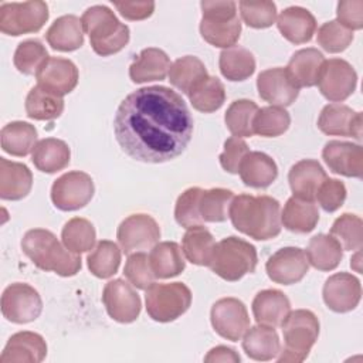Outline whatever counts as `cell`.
<instances>
[{
	"label": "cell",
	"mask_w": 363,
	"mask_h": 363,
	"mask_svg": "<svg viewBox=\"0 0 363 363\" xmlns=\"http://www.w3.org/2000/svg\"><path fill=\"white\" fill-rule=\"evenodd\" d=\"M193 116L172 88L143 86L118 106L113 133L122 150L143 163H164L180 156L193 136Z\"/></svg>",
	"instance_id": "6da1fadb"
},
{
	"label": "cell",
	"mask_w": 363,
	"mask_h": 363,
	"mask_svg": "<svg viewBox=\"0 0 363 363\" xmlns=\"http://www.w3.org/2000/svg\"><path fill=\"white\" fill-rule=\"evenodd\" d=\"M228 217L235 230L258 241L275 238L282 228L279 201L265 194L235 196Z\"/></svg>",
	"instance_id": "7a4b0ae2"
},
{
	"label": "cell",
	"mask_w": 363,
	"mask_h": 363,
	"mask_svg": "<svg viewBox=\"0 0 363 363\" xmlns=\"http://www.w3.org/2000/svg\"><path fill=\"white\" fill-rule=\"evenodd\" d=\"M21 250L37 268L60 277H74L82 265L79 254L69 251L50 230H28L21 240Z\"/></svg>",
	"instance_id": "3957f363"
},
{
	"label": "cell",
	"mask_w": 363,
	"mask_h": 363,
	"mask_svg": "<svg viewBox=\"0 0 363 363\" xmlns=\"http://www.w3.org/2000/svg\"><path fill=\"white\" fill-rule=\"evenodd\" d=\"M92 50L102 57L119 52L129 43V27L121 23L106 6H92L81 17Z\"/></svg>",
	"instance_id": "277c9868"
},
{
	"label": "cell",
	"mask_w": 363,
	"mask_h": 363,
	"mask_svg": "<svg viewBox=\"0 0 363 363\" xmlns=\"http://www.w3.org/2000/svg\"><path fill=\"white\" fill-rule=\"evenodd\" d=\"M200 34L204 41L218 48L235 45L241 34V21L237 16L235 1H208L203 0Z\"/></svg>",
	"instance_id": "5b68a950"
},
{
	"label": "cell",
	"mask_w": 363,
	"mask_h": 363,
	"mask_svg": "<svg viewBox=\"0 0 363 363\" xmlns=\"http://www.w3.org/2000/svg\"><path fill=\"white\" fill-rule=\"evenodd\" d=\"M284 347L277 360L279 363L303 362L319 336V320L308 309H296L288 313L282 322Z\"/></svg>",
	"instance_id": "8992f818"
},
{
	"label": "cell",
	"mask_w": 363,
	"mask_h": 363,
	"mask_svg": "<svg viewBox=\"0 0 363 363\" xmlns=\"http://www.w3.org/2000/svg\"><path fill=\"white\" fill-rule=\"evenodd\" d=\"M257 264L255 247L242 238L230 235L216 244L208 267L220 278L235 282L247 274H252Z\"/></svg>",
	"instance_id": "52a82bcc"
},
{
	"label": "cell",
	"mask_w": 363,
	"mask_h": 363,
	"mask_svg": "<svg viewBox=\"0 0 363 363\" xmlns=\"http://www.w3.org/2000/svg\"><path fill=\"white\" fill-rule=\"evenodd\" d=\"M147 315L162 323L180 318L191 305V291L183 282H153L145 295Z\"/></svg>",
	"instance_id": "ba28073f"
},
{
	"label": "cell",
	"mask_w": 363,
	"mask_h": 363,
	"mask_svg": "<svg viewBox=\"0 0 363 363\" xmlns=\"http://www.w3.org/2000/svg\"><path fill=\"white\" fill-rule=\"evenodd\" d=\"M48 6L41 0L23 3H1L0 31L7 35L37 33L48 20Z\"/></svg>",
	"instance_id": "9c48e42d"
},
{
	"label": "cell",
	"mask_w": 363,
	"mask_h": 363,
	"mask_svg": "<svg viewBox=\"0 0 363 363\" xmlns=\"http://www.w3.org/2000/svg\"><path fill=\"white\" fill-rule=\"evenodd\" d=\"M95 186L92 177L79 170L60 176L51 187V200L62 211H75L85 207L94 197Z\"/></svg>",
	"instance_id": "30bf717a"
},
{
	"label": "cell",
	"mask_w": 363,
	"mask_h": 363,
	"mask_svg": "<svg viewBox=\"0 0 363 363\" xmlns=\"http://www.w3.org/2000/svg\"><path fill=\"white\" fill-rule=\"evenodd\" d=\"M43 311V301L37 289L24 282L9 285L1 295V313L13 323L35 320Z\"/></svg>",
	"instance_id": "8fae6325"
},
{
	"label": "cell",
	"mask_w": 363,
	"mask_h": 363,
	"mask_svg": "<svg viewBox=\"0 0 363 363\" xmlns=\"http://www.w3.org/2000/svg\"><path fill=\"white\" fill-rule=\"evenodd\" d=\"M118 242L125 254L153 248L160 238V227L149 214H132L126 217L116 231Z\"/></svg>",
	"instance_id": "7c38bea8"
},
{
	"label": "cell",
	"mask_w": 363,
	"mask_h": 363,
	"mask_svg": "<svg viewBox=\"0 0 363 363\" xmlns=\"http://www.w3.org/2000/svg\"><path fill=\"white\" fill-rule=\"evenodd\" d=\"M316 85L326 99L342 102L354 92L357 74L354 68L342 58L325 60Z\"/></svg>",
	"instance_id": "4fadbf2b"
},
{
	"label": "cell",
	"mask_w": 363,
	"mask_h": 363,
	"mask_svg": "<svg viewBox=\"0 0 363 363\" xmlns=\"http://www.w3.org/2000/svg\"><path fill=\"white\" fill-rule=\"evenodd\" d=\"M213 329L224 339L238 342L250 328V316L245 305L237 298H221L210 311Z\"/></svg>",
	"instance_id": "5bb4252c"
},
{
	"label": "cell",
	"mask_w": 363,
	"mask_h": 363,
	"mask_svg": "<svg viewBox=\"0 0 363 363\" xmlns=\"http://www.w3.org/2000/svg\"><path fill=\"white\" fill-rule=\"evenodd\" d=\"M108 315L119 323H130L139 318L142 302L130 282L116 278L109 281L102 292Z\"/></svg>",
	"instance_id": "9a60e30c"
},
{
	"label": "cell",
	"mask_w": 363,
	"mask_h": 363,
	"mask_svg": "<svg viewBox=\"0 0 363 363\" xmlns=\"http://www.w3.org/2000/svg\"><path fill=\"white\" fill-rule=\"evenodd\" d=\"M265 269L271 281L281 285H292L302 281L308 274L309 262L302 248L285 247L268 258Z\"/></svg>",
	"instance_id": "2e32d148"
},
{
	"label": "cell",
	"mask_w": 363,
	"mask_h": 363,
	"mask_svg": "<svg viewBox=\"0 0 363 363\" xmlns=\"http://www.w3.org/2000/svg\"><path fill=\"white\" fill-rule=\"evenodd\" d=\"M362 126V112H356L350 106L339 102L323 106L318 118V128L329 136H352L360 140Z\"/></svg>",
	"instance_id": "e0dca14e"
},
{
	"label": "cell",
	"mask_w": 363,
	"mask_h": 363,
	"mask_svg": "<svg viewBox=\"0 0 363 363\" xmlns=\"http://www.w3.org/2000/svg\"><path fill=\"white\" fill-rule=\"evenodd\" d=\"M326 306L337 313L353 311L362 298L360 281L347 272H337L330 275L322 289Z\"/></svg>",
	"instance_id": "ac0fdd59"
},
{
	"label": "cell",
	"mask_w": 363,
	"mask_h": 363,
	"mask_svg": "<svg viewBox=\"0 0 363 363\" xmlns=\"http://www.w3.org/2000/svg\"><path fill=\"white\" fill-rule=\"evenodd\" d=\"M78 77L77 65L71 60L61 57H50L35 74L40 88L61 98L74 91Z\"/></svg>",
	"instance_id": "d6986e66"
},
{
	"label": "cell",
	"mask_w": 363,
	"mask_h": 363,
	"mask_svg": "<svg viewBox=\"0 0 363 363\" xmlns=\"http://www.w3.org/2000/svg\"><path fill=\"white\" fill-rule=\"evenodd\" d=\"M257 89L261 99L281 108L292 105L299 95V88L295 86L282 67L261 71L257 78Z\"/></svg>",
	"instance_id": "ffe728a7"
},
{
	"label": "cell",
	"mask_w": 363,
	"mask_h": 363,
	"mask_svg": "<svg viewBox=\"0 0 363 363\" xmlns=\"http://www.w3.org/2000/svg\"><path fill=\"white\" fill-rule=\"evenodd\" d=\"M322 157L336 174L356 179H360L363 174V149L360 145L329 140L322 150Z\"/></svg>",
	"instance_id": "44dd1931"
},
{
	"label": "cell",
	"mask_w": 363,
	"mask_h": 363,
	"mask_svg": "<svg viewBox=\"0 0 363 363\" xmlns=\"http://www.w3.org/2000/svg\"><path fill=\"white\" fill-rule=\"evenodd\" d=\"M47 356V343L35 332L24 330L11 335L7 340L0 363H40Z\"/></svg>",
	"instance_id": "7402d4cb"
},
{
	"label": "cell",
	"mask_w": 363,
	"mask_h": 363,
	"mask_svg": "<svg viewBox=\"0 0 363 363\" xmlns=\"http://www.w3.org/2000/svg\"><path fill=\"white\" fill-rule=\"evenodd\" d=\"M326 177V172L320 163L313 159H302L296 162L288 173V182L294 196L311 201L315 200L318 189Z\"/></svg>",
	"instance_id": "603a6c76"
},
{
	"label": "cell",
	"mask_w": 363,
	"mask_h": 363,
	"mask_svg": "<svg viewBox=\"0 0 363 363\" xmlns=\"http://www.w3.org/2000/svg\"><path fill=\"white\" fill-rule=\"evenodd\" d=\"M277 27L284 38L292 44H305L312 40L316 31L313 14L299 6L286 7L277 18Z\"/></svg>",
	"instance_id": "cb8c5ba5"
},
{
	"label": "cell",
	"mask_w": 363,
	"mask_h": 363,
	"mask_svg": "<svg viewBox=\"0 0 363 363\" xmlns=\"http://www.w3.org/2000/svg\"><path fill=\"white\" fill-rule=\"evenodd\" d=\"M252 315L259 325L281 326L291 312L288 296L279 289L259 291L252 299Z\"/></svg>",
	"instance_id": "d4e9b609"
},
{
	"label": "cell",
	"mask_w": 363,
	"mask_h": 363,
	"mask_svg": "<svg viewBox=\"0 0 363 363\" xmlns=\"http://www.w3.org/2000/svg\"><path fill=\"white\" fill-rule=\"evenodd\" d=\"M323 62V54L319 50L309 47L296 51L291 57L285 69L296 88H311L318 84L319 72Z\"/></svg>",
	"instance_id": "484cf974"
},
{
	"label": "cell",
	"mask_w": 363,
	"mask_h": 363,
	"mask_svg": "<svg viewBox=\"0 0 363 363\" xmlns=\"http://www.w3.org/2000/svg\"><path fill=\"white\" fill-rule=\"evenodd\" d=\"M33 187L31 170L18 162L0 157V197L17 201L24 199Z\"/></svg>",
	"instance_id": "4316f807"
},
{
	"label": "cell",
	"mask_w": 363,
	"mask_h": 363,
	"mask_svg": "<svg viewBox=\"0 0 363 363\" xmlns=\"http://www.w3.org/2000/svg\"><path fill=\"white\" fill-rule=\"evenodd\" d=\"M170 65V60L163 50L149 47L142 50L130 64L129 77L135 84L163 81L169 74Z\"/></svg>",
	"instance_id": "83f0119b"
},
{
	"label": "cell",
	"mask_w": 363,
	"mask_h": 363,
	"mask_svg": "<svg viewBox=\"0 0 363 363\" xmlns=\"http://www.w3.org/2000/svg\"><path fill=\"white\" fill-rule=\"evenodd\" d=\"M242 349L245 354L258 362L275 359L281 352V342L277 330L272 326L257 325L248 328L242 336Z\"/></svg>",
	"instance_id": "f1b7e54d"
},
{
	"label": "cell",
	"mask_w": 363,
	"mask_h": 363,
	"mask_svg": "<svg viewBox=\"0 0 363 363\" xmlns=\"http://www.w3.org/2000/svg\"><path fill=\"white\" fill-rule=\"evenodd\" d=\"M238 174L245 186L265 189L275 182L278 167L274 159L267 153L248 152L240 164Z\"/></svg>",
	"instance_id": "f546056e"
},
{
	"label": "cell",
	"mask_w": 363,
	"mask_h": 363,
	"mask_svg": "<svg viewBox=\"0 0 363 363\" xmlns=\"http://www.w3.org/2000/svg\"><path fill=\"white\" fill-rule=\"evenodd\" d=\"M47 43L58 51H75L84 45V28L81 18L74 14L58 17L45 33Z\"/></svg>",
	"instance_id": "4dcf8cb0"
},
{
	"label": "cell",
	"mask_w": 363,
	"mask_h": 363,
	"mask_svg": "<svg viewBox=\"0 0 363 363\" xmlns=\"http://www.w3.org/2000/svg\"><path fill=\"white\" fill-rule=\"evenodd\" d=\"M319 221V211L313 201L299 197H289L281 213V224L292 233H311Z\"/></svg>",
	"instance_id": "1f68e13d"
},
{
	"label": "cell",
	"mask_w": 363,
	"mask_h": 363,
	"mask_svg": "<svg viewBox=\"0 0 363 363\" xmlns=\"http://www.w3.org/2000/svg\"><path fill=\"white\" fill-rule=\"evenodd\" d=\"M71 159L69 146L57 138H45L37 142L31 153V162L43 173H55L65 169Z\"/></svg>",
	"instance_id": "d6a6232c"
},
{
	"label": "cell",
	"mask_w": 363,
	"mask_h": 363,
	"mask_svg": "<svg viewBox=\"0 0 363 363\" xmlns=\"http://www.w3.org/2000/svg\"><path fill=\"white\" fill-rule=\"evenodd\" d=\"M149 262L155 277L160 279L177 277L186 268L183 251L174 241L157 242L149 254Z\"/></svg>",
	"instance_id": "836d02e7"
},
{
	"label": "cell",
	"mask_w": 363,
	"mask_h": 363,
	"mask_svg": "<svg viewBox=\"0 0 363 363\" xmlns=\"http://www.w3.org/2000/svg\"><path fill=\"white\" fill-rule=\"evenodd\" d=\"M37 136L34 125L23 121L10 122L3 126L0 133L1 149L11 156L24 157L35 147Z\"/></svg>",
	"instance_id": "e575fe53"
},
{
	"label": "cell",
	"mask_w": 363,
	"mask_h": 363,
	"mask_svg": "<svg viewBox=\"0 0 363 363\" xmlns=\"http://www.w3.org/2000/svg\"><path fill=\"white\" fill-rule=\"evenodd\" d=\"M214 247L216 241L211 233L203 224L186 228L182 238V251L191 264L208 267Z\"/></svg>",
	"instance_id": "d590c367"
},
{
	"label": "cell",
	"mask_w": 363,
	"mask_h": 363,
	"mask_svg": "<svg viewBox=\"0 0 363 363\" xmlns=\"http://www.w3.org/2000/svg\"><path fill=\"white\" fill-rule=\"evenodd\" d=\"M305 254L313 268L333 271L342 261L343 248L332 235L316 234L309 240Z\"/></svg>",
	"instance_id": "8d00e7d4"
},
{
	"label": "cell",
	"mask_w": 363,
	"mask_h": 363,
	"mask_svg": "<svg viewBox=\"0 0 363 363\" xmlns=\"http://www.w3.org/2000/svg\"><path fill=\"white\" fill-rule=\"evenodd\" d=\"M218 67L228 81H244L255 71V58L252 52L241 45H233L220 52Z\"/></svg>",
	"instance_id": "74e56055"
},
{
	"label": "cell",
	"mask_w": 363,
	"mask_h": 363,
	"mask_svg": "<svg viewBox=\"0 0 363 363\" xmlns=\"http://www.w3.org/2000/svg\"><path fill=\"white\" fill-rule=\"evenodd\" d=\"M187 96L196 111L211 113L223 106L225 101V89L217 77L207 75L189 91Z\"/></svg>",
	"instance_id": "f35d334b"
},
{
	"label": "cell",
	"mask_w": 363,
	"mask_h": 363,
	"mask_svg": "<svg viewBox=\"0 0 363 363\" xmlns=\"http://www.w3.org/2000/svg\"><path fill=\"white\" fill-rule=\"evenodd\" d=\"M207 75L203 61L194 55L177 58L169 68L170 84L183 94H189V91Z\"/></svg>",
	"instance_id": "ab89813d"
},
{
	"label": "cell",
	"mask_w": 363,
	"mask_h": 363,
	"mask_svg": "<svg viewBox=\"0 0 363 363\" xmlns=\"http://www.w3.org/2000/svg\"><path fill=\"white\" fill-rule=\"evenodd\" d=\"M234 193L228 189H203L199 200V211L203 223H221L228 218Z\"/></svg>",
	"instance_id": "60d3db41"
},
{
	"label": "cell",
	"mask_w": 363,
	"mask_h": 363,
	"mask_svg": "<svg viewBox=\"0 0 363 363\" xmlns=\"http://www.w3.org/2000/svg\"><path fill=\"white\" fill-rule=\"evenodd\" d=\"M64 111V99L43 88L33 86L26 98L27 116L35 121L57 119Z\"/></svg>",
	"instance_id": "b9f144b4"
},
{
	"label": "cell",
	"mask_w": 363,
	"mask_h": 363,
	"mask_svg": "<svg viewBox=\"0 0 363 363\" xmlns=\"http://www.w3.org/2000/svg\"><path fill=\"white\" fill-rule=\"evenodd\" d=\"M88 269L98 278H111L121 265V250L109 240H101L86 257Z\"/></svg>",
	"instance_id": "7bdbcfd3"
},
{
	"label": "cell",
	"mask_w": 363,
	"mask_h": 363,
	"mask_svg": "<svg viewBox=\"0 0 363 363\" xmlns=\"http://www.w3.org/2000/svg\"><path fill=\"white\" fill-rule=\"evenodd\" d=\"M62 244L72 252L81 254L92 250L96 242V233L92 223L82 217L68 220L61 231Z\"/></svg>",
	"instance_id": "ee69618b"
},
{
	"label": "cell",
	"mask_w": 363,
	"mask_h": 363,
	"mask_svg": "<svg viewBox=\"0 0 363 363\" xmlns=\"http://www.w3.org/2000/svg\"><path fill=\"white\" fill-rule=\"evenodd\" d=\"M259 108L254 101L237 99L231 102L224 115L227 129L235 138H250L254 135L252 121Z\"/></svg>",
	"instance_id": "f6af8a7d"
},
{
	"label": "cell",
	"mask_w": 363,
	"mask_h": 363,
	"mask_svg": "<svg viewBox=\"0 0 363 363\" xmlns=\"http://www.w3.org/2000/svg\"><path fill=\"white\" fill-rule=\"evenodd\" d=\"M291 125L289 113L281 106H264L257 111L252 129L254 133L264 138H277L288 130Z\"/></svg>",
	"instance_id": "bcb514c9"
},
{
	"label": "cell",
	"mask_w": 363,
	"mask_h": 363,
	"mask_svg": "<svg viewBox=\"0 0 363 363\" xmlns=\"http://www.w3.org/2000/svg\"><path fill=\"white\" fill-rule=\"evenodd\" d=\"M343 250L357 251L363 245V221L359 216L345 213L335 220L330 234Z\"/></svg>",
	"instance_id": "7dc6e473"
},
{
	"label": "cell",
	"mask_w": 363,
	"mask_h": 363,
	"mask_svg": "<svg viewBox=\"0 0 363 363\" xmlns=\"http://www.w3.org/2000/svg\"><path fill=\"white\" fill-rule=\"evenodd\" d=\"M48 52L41 41L26 40L21 41L13 57L14 67L24 75H35L43 64L48 60Z\"/></svg>",
	"instance_id": "c3c4849f"
},
{
	"label": "cell",
	"mask_w": 363,
	"mask_h": 363,
	"mask_svg": "<svg viewBox=\"0 0 363 363\" xmlns=\"http://www.w3.org/2000/svg\"><path fill=\"white\" fill-rule=\"evenodd\" d=\"M242 21L252 28L271 27L277 20V6L274 1H248L242 0L238 4Z\"/></svg>",
	"instance_id": "681fc988"
},
{
	"label": "cell",
	"mask_w": 363,
	"mask_h": 363,
	"mask_svg": "<svg viewBox=\"0 0 363 363\" xmlns=\"http://www.w3.org/2000/svg\"><path fill=\"white\" fill-rule=\"evenodd\" d=\"M316 41L328 52H342L353 41V31L342 26L339 21L330 20L318 28Z\"/></svg>",
	"instance_id": "f907efd6"
},
{
	"label": "cell",
	"mask_w": 363,
	"mask_h": 363,
	"mask_svg": "<svg viewBox=\"0 0 363 363\" xmlns=\"http://www.w3.org/2000/svg\"><path fill=\"white\" fill-rule=\"evenodd\" d=\"M201 190V187H189L177 197L174 206V218L177 224L182 225L183 228L200 225L203 223L199 211V200Z\"/></svg>",
	"instance_id": "816d5d0a"
},
{
	"label": "cell",
	"mask_w": 363,
	"mask_h": 363,
	"mask_svg": "<svg viewBox=\"0 0 363 363\" xmlns=\"http://www.w3.org/2000/svg\"><path fill=\"white\" fill-rule=\"evenodd\" d=\"M123 274L135 288L145 291L156 279L149 262V257L143 251L129 254L123 268Z\"/></svg>",
	"instance_id": "f5cc1de1"
},
{
	"label": "cell",
	"mask_w": 363,
	"mask_h": 363,
	"mask_svg": "<svg viewBox=\"0 0 363 363\" xmlns=\"http://www.w3.org/2000/svg\"><path fill=\"white\" fill-rule=\"evenodd\" d=\"M315 199L325 211L333 213L343 206L346 200V187L343 182L326 177L325 182L318 189Z\"/></svg>",
	"instance_id": "db71d44e"
},
{
	"label": "cell",
	"mask_w": 363,
	"mask_h": 363,
	"mask_svg": "<svg viewBox=\"0 0 363 363\" xmlns=\"http://www.w3.org/2000/svg\"><path fill=\"white\" fill-rule=\"evenodd\" d=\"M248 152V145L241 138H228L224 142V150L218 157L221 167L231 174H238L240 164Z\"/></svg>",
	"instance_id": "11a10c76"
},
{
	"label": "cell",
	"mask_w": 363,
	"mask_h": 363,
	"mask_svg": "<svg viewBox=\"0 0 363 363\" xmlns=\"http://www.w3.org/2000/svg\"><path fill=\"white\" fill-rule=\"evenodd\" d=\"M337 20L342 26L353 30L363 27V1L362 0H342L337 3Z\"/></svg>",
	"instance_id": "9f6ffc18"
},
{
	"label": "cell",
	"mask_w": 363,
	"mask_h": 363,
	"mask_svg": "<svg viewBox=\"0 0 363 363\" xmlns=\"http://www.w3.org/2000/svg\"><path fill=\"white\" fill-rule=\"evenodd\" d=\"M113 6L118 9L121 16L132 21L145 20L155 11L153 1H115Z\"/></svg>",
	"instance_id": "6f0895ef"
},
{
	"label": "cell",
	"mask_w": 363,
	"mask_h": 363,
	"mask_svg": "<svg viewBox=\"0 0 363 363\" xmlns=\"http://www.w3.org/2000/svg\"><path fill=\"white\" fill-rule=\"evenodd\" d=\"M241 360L240 354L227 346H216L208 350V353L204 357L206 363H238Z\"/></svg>",
	"instance_id": "680465c9"
},
{
	"label": "cell",
	"mask_w": 363,
	"mask_h": 363,
	"mask_svg": "<svg viewBox=\"0 0 363 363\" xmlns=\"http://www.w3.org/2000/svg\"><path fill=\"white\" fill-rule=\"evenodd\" d=\"M359 258H360V252H359V250H357V254H356V257H354V259L350 262V267L352 268H354L357 272H360V267H359Z\"/></svg>",
	"instance_id": "91938a15"
}]
</instances>
